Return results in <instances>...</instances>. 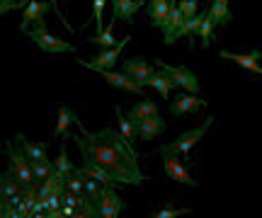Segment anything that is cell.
<instances>
[{"mask_svg": "<svg viewBox=\"0 0 262 218\" xmlns=\"http://www.w3.org/2000/svg\"><path fill=\"white\" fill-rule=\"evenodd\" d=\"M122 73H126L131 80H136V83H141V85L146 87V80H148L156 70H153V66H150L148 61H143V58H126L122 63Z\"/></svg>", "mask_w": 262, "mask_h": 218, "instance_id": "11", "label": "cell"}, {"mask_svg": "<svg viewBox=\"0 0 262 218\" xmlns=\"http://www.w3.org/2000/svg\"><path fill=\"white\" fill-rule=\"evenodd\" d=\"M146 85L153 87V90H156V92H158L160 97H168L170 92L175 90V83H172V80H170V78L165 76L163 70H160V73H153V76H150L148 80H146Z\"/></svg>", "mask_w": 262, "mask_h": 218, "instance_id": "22", "label": "cell"}, {"mask_svg": "<svg viewBox=\"0 0 262 218\" xmlns=\"http://www.w3.org/2000/svg\"><path fill=\"white\" fill-rule=\"evenodd\" d=\"M25 34H27L39 49H44L47 54H73L75 51L73 44H68V41H63V39H56L54 34H49L47 19L34 22V27H29Z\"/></svg>", "mask_w": 262, "mask_h": 218, "instance_id": "2", "label": "cell"}, {"mask_svg": "<svg viewBox=\"0 0 262 218\" xmlns=\"http://www.w3.org/2000/svg\"><path fill=\"white\" fill-rule=\"evenodd\" d=\"M49 5H51V10H54V15H56V17L61 19V22H63V27L68 29V32H73V27H71V25H68V22H66L63 12H61V10H58V0H49Z\"/></svg>", "mask_w": 262, "mask_h": 218, "instance_id": "34", "label": "cell"}, {"mask_svg": "<svg viewBox=\"0 0 262 218\" xmlns=\"http://www.w3.org/2000/svg\"><path fill=\"white\" fill-rule=\"evenodd\" d=\"M93 204H95V211H97V218H117L126 209V204L114 191V187H102L100 194L93 199Z\"/></svg>", "mask_w": 262, "mask_h": 218, "instance_id": "4", "label": "cell"}, {"mask_svg": "<svg viewBox=\"0 0 262 218\" xmlns=\"http://www.w3.org/2000/svg\"><path fill=\"white\" fill-rule=\"evenodd\" d=\"M160 151V148H158ZM160 158H163V170L172 182H180V184H187V187H196V180L189 175V170L180 162V158L175 153L160 151Z\"/></svg>", "mask_w": 262, "mask_h": 218, "instance_id": "8", "label": "cell"}, {"mask_svg": "<svg viewBox=\"0 0 262 218\" xmlns=\"http://www.w3.org/2000/svg\"><path fill=\"white\" fill-rule=\"evenodd\" d=\"M5 148H8V158H10V172L17 177V182L22 187H29V184H34V172L29 167V160L25 158V153L19 151L15 141H8L5 143Z\"/></svg>", "mask_w": 262, "mask_h": 218, "instance_id": "5", "label": "cell"}, {"mask_svg": "<svg viewBox=\"0 0 262 218\" xmlns=\"http://www.w3.org/2000/svg\"><path fill=\"white\" fill-rule=\"evenodd\" d=\"M15 146H17L19 151L25 153V158L27 160H47V143H29L25 138V133H17L15 136Z\"/></svg>", "mask_w": 262, "mask_h": 218, "instance_id": "15", "label": "cell"}, {"mask_svg": "<svg viewBox=\"0 0 262 218\" xmlns=\"http://www.w3.org/2000/svg\"><path fill=\"white\" fill-rule=\"evenodd\" d=\"M114 22H117V19L112 17V22H110V25H107V27H104L102 32H97L95 37H90V41H93V44H97V46H102V49L114 46V44H117V41H114V37H112V27H114Z\"/></svg>", "mask_w": 262, "mask_h": 218, "instance_id": "25", "label": "cell"}, {"mask_svg": "<svg viewBox=\"0 0 262 218\" xmlns=\"http://www.w3.org/2000/svg\"><path fill=\"white\" fill-rule=\"evenodd\" d=\"M170 3H178V0H170Z\"/></svg>", "mask_w": 262, "mask_h": 218, "instance_id": "37", "label": "cell"}, {"mask_svg": "<svg viewBox=\"0 0 262 218\" xmlns=\"http://www.w3.org/2000/svg\"><path fill=\"white\" fill-rule=\"evenodd\" d=\"M22 3H25V0H22Z\"/></svg>", "mask_w": 262, "mask_h": 218, "instance_id": "39", "label": "cell"}, {"mask_svg": "<svg viewBox=\"0 0 262 218\" xmlns=\"http://www.w3.org/2000/svg\"><path fill=\"white\" fill-rule=\"evenodd\" d=\"M211 126H214V116H206L202 126H196V129H192V131L182 133V136H180V138H175L172 143H165V146H160V151L175 153V155H189V151L194 148V143L202 141V138H204V133L209 131Z\"/></svg>", "mask_w": 262, "mask_h": 218, "instance_id": "3", "label": "cell"}, {"mask_svg": "<svg viewBox=\"0 0 262 218\" xmlns=\"http://www.w3.org/2000/svg\"><path fill=\"white\" fill-rule=\"evenodd\" d=\"M10 204H8V199L5 197H0V218H3V213H5V209H8Z\"/></svg>", "mask_w": 262, "mask_h": 218, "instance_id": "35", "label": "cell"}, {"mask_svg": "<svg viewBox=\"0 0 262 218\" xmlns=\"http://www.w3.org/2000/svg\"><path fill=\"white\" fill-rule=\"evenodd\" d=\"M0 197H3V175H0Z\"/></svg>", "mask_w": 262, "mask_h": 218, "instance_id": "36", "label": "cell"}, {"mask_svg": "<svg viewBox=\"0 0 262 218\" xmlns=\"http://www.w3.org/2000/svg\"><path fill=\"white\" fill-rule=\"evenodd\" d=\"M114 112H117V122H119V133H122L124 138H126V141L134 146V141L139 138V133H136V129H134V124H131L129 119H126V116L122 114V107H119V105L114 107Z\"/></svg>", "mask_w": 262, "mask_h": 218, "instance_id": "24", "label": "cell"}, {"mask_svg": "<svg viewBox=\"0 0 262 218\" xmlns=\"http://www.w3.org/2000/svg\"><path fill=\"white\" fill-rule=\"evenodd\" d=\"M17 191H22V184L17 182V177L12 175V172H5L3 175V197L8 199V197H12V194H17Z\"/></svg>", "mask_w": 262, "mask_h": 218, "instance_id": "27", "label": "cell"}, {"mask_svg": "<svg viewBox=\"0 0 262 218\" xmlns=\"http://www.w3.org/2000/svg\"><path fill=\"white\" fill-rule=\"evenodd\" d=\"M75 126L80 129V133H75L73 141L83 155V162H90V165L107 170L117 184L139 187L146 182V175L139 167V158H136L134 146L119 131L102 129L97 133H90L80 119L75 122Z\"/></svg>", "mask_w": 262, "mask_h": 218, "instance_id": "1", "label": "cell"}, {"mask_svg": "<svg viewBox=\"0 0 262 218\" xmlns=\"http://www.w3.org/2000/svg\"><path fill=\"white\" fill-rule=\"evenodd\" d=\"M219 56L226 58V61H233V63H238L241 68H245V70H250V73H255V76H262V66H260V58H262V51L260 49H253L250 54H233V51H219Z\"/></svg>", "mask_w": 262, "mask_h": 218, "instance_id": "10", "label": "cell"}, {"mask_svg": "<svg viewBox=\"0 0 262 218\" xmlns=\"http://www.w3.org/2000/svg\"><path fill=\"white\" fill-rule=\"evenodd\" d=\"M54 165H56V170L61 172L63 177L73 172V165H71V160H68V153H66L63 146H61V153H58V158H56V162H54Z\"/></svg>", "mask_w": 262, "mask_h": 218, "instance_id": "28", "label": "cell"}, {"mask_svg": "<svg viewBox=\"0 0 262 218\" xmlns=\"http://www.w3.org/2000/svg\"><path fill=\"white\" fill-rule=\"evenodd\" d=\"M185 213H192V209H160L153 213V218H178Z\"/></svg>", "mask_w": 262, "mask_h": 218, "instance_id": "32", "label": "cell"}, {"mask_svg": "<svg viewBox=\"0 0 262 218\" xmlns=\"http://www.w3.org/2000/svg\"><path fill=\"white\" fill-rule=\"evenodd\" d=\"M49 3H39V0H29L27 8H22V22H19V29L22 32H27L34 22H39V19H44V15L49 12Z\"/></svg>", "mask_w": 262, "mask_h": 218, "instance_id": "14", "label": "cell"}, {"mask_svg": "<svg viewBox=\"0 0 262 218\" xmlns=\"http://www.w3.org/2000/svg\"><path fill=\"white\" fill-rule=\"evenodd\" d=\"M141 3H143V0H141Z\"/></svg>", "mask_w": 262, "mask_h": 218, "instance_id": "38", "label": "cell"}, {"mask_svg": "<svg viewBox=\"0 0 262 218\" xmlns=\"http://www.w3.org/2000/svg\"><path fill=\"white\" fill-rule=\"evenodd\" d=\"M202 107H209V102L202 100V97L180 95L178 100H172V102H170V114H172V116H185V114L194 112V109H202Z\"/></svg>", "mask_w": 262, "mask_h": 218, "instance_id": "13", "label": "cell"}, {"mask_svg": "<svg viewBox=\"0 0 262 218\" xmlns=\"http://www.w3.org/2000/svg\"><path fill=\"white\" fill-rule=\"evenodd\" d=\"M214 19H211V15H209V10H204L202 12V25H199V44H202V49H209L211 46V39H214Z\"/></svg>", "mask_w": 262, "mask_h": 218, "instance_id": "23", "label": "cell"}, {"mask_svg": "<svg viewBox=\"0 0 262 218\" xmlns=\"http://www.w3.org/2000/svg\"><path fill=\"white\" fill-rule=\"evenodd\" d=\"M66 189H71L73 194H80L83 191V177L80 175H75V172H71V175H66Z\"/></svg>", "mask_w": 262, "mask_h": 218, "instance_id": "29", "label": "cell"}, {"mask_svg": "<svg viewBox=\"0 0 262 218\" xmlns=\"http://www.w3.org/2000/svg\"><path fill=\"white\" fill-rule=\"evenodd\" d=\"M158 68L175 83V87H182L187 92H199V78L187 66H168V63L158 61Z\"/></svg>", "mask_w": 262, "mask_h": 218, "instance_id": "6", "label": "cell"}, {"mask_svg": "<svg viewBox=\"0 0 262 218\" xmlns=\"http://www.w3.org/2000/svg\"><path fill=\"white\" fill-rule=\"evenodd\" d=\"M95 73H100L102 80H107L112 87L117 90H124V92H131V95H143V85L136 83V80H131L126 73H114L112 68H100V70H95Z\"/></svg>", "mask_w": 262, "mask_h": 218, "instance_id": "9", "label": "cell"}, {"mask_svg": "<svg viewBox=\"0 0 262 218\" xmlns=\"http://www.w3.org/2000/svg\"><path fill=\"white\" fill-rule=\"evenodd\" d=\"M196 0H182L180 3V10H182V17L187 19V17H192V15H196Z\"/></svg>", "mask_w": 262, "mask_h": 218, "instance_id": "33", "label": "cell"}, {"mask_svg": "<svg viewBox=\"0 0 262 218\" xmlns=\"http://www.w3.org/2000/svg\"><path fill=\"white\" fill-rule=\"evenodd\" d=\"M29 167H32V172H34V180H44V177H49L51 172L56 170V165L49 160H29Z\"/></svg>", "mask_w": 262, "mask_h": 218, "instance_id": "26", "label": "cell"}, {"mask_svg": "<svg viewBox=\"0 0 262 218\" xmlns=\"http://www.w3.org/2000/svg\"><path fill=\"white\" fill-rule=\"evenodd\" d=\"M141 0H112V15L114 19H122L126 25L134 22V15L141 10Z\"/></svg>", "mask_w": 262, "mask_h": 218, "instance_id": "16", "label": "cell"}, {"mask_svg": "<svg viewBox=\"0 0 262 218\" xmlns=\"http://www.w3.org/2000/svg\"><path fill=\"white\" fill-rule=\"evenodd\" d=\"M78 122V114L71 109V107H66V105H58V119H56V126H54V136L56 138H71V133H68V126L71 124Z\"/></svg>", "mask_w": 262, "mask_h": 218, "instance_id": "17", "label": "cell"}, {"mask_svg": "<svg viewBox=\"0 0 262 218\" xmlns=\"http://www.w3.org/2000/svg\"><path fill=\"white\" fill-rule=\"evenodd\" d=\"M107 0H93V19H95V27L97 32H102V10Z\"/></svg>", "mask_w": 262, "mask_h": 218, "instance_id": "30", "label": "cell"}, {"mask_svg": "<svg viewBox=\"0 0 262 218\" xmlns=\"http://www.w3.org/2000/svg\"><path fill=\"white\" fill-rule=\"evenodd\" d=\"M209 15L214 19L216 27H226V25H231V0H214V5L209 8Z\"/></svg>", "mask_w": 262, "mask_h": 218, "instance_id": "20", "label": "cell"}, {"mask_svg": "<svg viewBox=\"0 0 262 218\" xmlns=\"http://www.w3.org/2000/svg\"><path fill=\"white\" fill-rule=\"evenodd\" d=\"M165 131V119L160 116V114H153V116H146V119H141L139 126H136V133H139L141 141H153L156 136Z\"/></svg>", "mask_w": 262, "mask_h": 218, "instance_id": "12", "label": "cell"}, {"mask_svg": "<svg viewBox=\"0 0 262 218\" xmlns=\"http://www.w3.org/2000/svg\"><path fill=\"white\" fill-rule=\"evenodd\" d=\"M153 114H158V107H156V102H150V100H143L141 105H134L131 107V112H129V119L131 124H134V129L139 126L141 119H146V116H153Z\"/></svg>", "mask_w": 262, "mask_h": 218, "instance_id": "21", "label": "cell"}, {"mask_svg": "<svg viewBox=\"0 0 262 218\" xmlns=\"http://www.w3.org/2000/svg\"><path fill=\"white\" fill-rule=\"evenodd\" d=\"M170 10V0H148V19L156 29H163Z\"/></svg>", "mask_w": 262, "mask_h": 218, "instance_id": "19", "label": "cell"}, {"mask_svg": "<svg viewBox=\"0 0 262 218\" xmlns=\"http://www.w3.org/2000/svg\"><path fill=\"white\" fill-rule=\"evenodd\" d=\"M25 3L22 0H0V17L8 15V12H15V10H22Z\"/></svg>", "mask_w": 262, "mask_h": 218, "instance_id": "31", "label": "cell"}, {"mask_svg": "<svg viewBox=\"0 0 262 218\" xmlns=\"http://www.w3.org/2000/svg\"><path fill=\"white\" fill-rule=\"evenodd\" d=\"M199 25H202V12H196V15H192V17L182 19V25H180V27L175 29V34H172V44L182 37H187L189 44H194V34L199 32Z\"/></svg>", "mask_w": 262, "mask_h": 218, "instance_id": "18", "label": "cell"}, {"mask_svg": "<svg viewBox=\"0 0 262 218\" xmlns=\"http://www.w3.org/2000/svg\"><path fill=\"white\" fill-rule=\"evenodd\" d=\"M131 41V37H124L122 41H117L114 46L102 49L97 56H93L90 61H78L83 68H90V70H100V68H114V63L119 61V54L124 51V46Z\"/></svg>", "mask_w": 262, "mask_h": 218, "instance_id": "7", "label": "cell"}]
</instances>
